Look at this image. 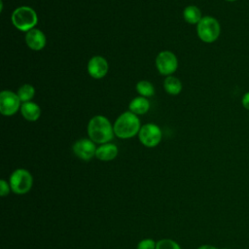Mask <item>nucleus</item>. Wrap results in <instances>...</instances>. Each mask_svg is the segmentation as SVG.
Masks as SVG:
<instances>
[{"label":"nucleus","mask_w":249,"mask_h":249,"mask_svg":"<svg viewBox=\"0 0 249 249\" xmlns=\"http://www.w3.org/2000/svg\"><path fill=\"white\" fill-rule=\"evenodd\" d=\"M156 242L151 238H145L137 244V249H156Z\"/></svg>","instance_id":"nucleus-20"},{"label":"nucleus","mask_w":249,"mask_h":249,"mask_svg":"<svg viewBox=\"0 0 249 249\" xmlns=\"http://www.w3.org/2000/svg\"><path fill=\"white\" fill-rule=\"evenodd\" d=\"M183 17L184 19L190 24H197L202 18L200 10L194 5H190L185 8L183 12Z\"/></svg>","instance_id":"nucleus-15"},{"label":"nucleus","mask_w":249,"mask_h":249,"mask_svg":"<svg viewBox=\"0 0 249 249\" xmlns=\"http://www.w3.org/2000/svg\"><path fill=\"white\" fill-rule=\"evenodd\" d=\"M118 155V148L113 143H105L96 149L95 157L103 161L114 160Z\"/></svg>","instance_id":"nucleus-12"},{"label":"nucleus","mask_w":249,"mask_h":249,"mask_svg":"<svg viewBox=\"0 0 249 249\" xmlns=\"http://www.w3.org/2000/svg\"><path fill=\"white\" fill-rule=\"evenodd\" d=\"M164 89L171 95H176L182 90V84L179 79L173 76H167L163 82Z\"/></svg>","instance_id":"nucleus-16"},{"label":"nucleus","mask_w":249,"mask_h":249,"mask_svg":"<svg viewBox=\"0 0 249 249\" xmlns=\"http://www.w3.org/2000/svg\"><path fill=\"white\" fill-rule=\"evenodd\" d=\"M11 190L17 195L27 194L33 185V177L31 173L24 168L16 169L10 177Z\"/></svg>","instance_id":"nucleus-5"},{"label":"nucleus","mask_w":249,"mask_h":249,"mask_svg":"<svg viewBox=\"0 0 249 249\" xmlns=\"http://www.w3.org/2000/svg\"><path fill=\"white\" fill-rule=\"evenodd\" d=\"M96 147L92 140L82 138L76 141L73 145V152L74 154L84 160H89L95 156Z\"/></svg>","instance_id":"nucleus-9"},{"label":"nucleus","mask_w":249,"mask_h":249,"mask_svg":"<svg viewBox=\"0 0 249 249\" xmlns=\"http://www.w3.org/2000/svg\"><path fill=\"white\" fill-rule=\"evenodd\" d=\"M241 104L246 110H249V91H247L246 93L243 94L242 99H241Z\"/></svg>","instance_id":"nucleus-22"},{"label":"nucleus","mask_w":249,"mask_h":249,"mask_svg":"<svg viewBox=\"0 0 249 249\" xmlns=\"http://www.w3.org/2000/svg\"><path fill=\"white\" fill-rule=\"evenodd\" d=\"M20 113L25 120L29 122H35L41 115V109L36 103L28 101L21 104Z\"/></svg>","instance_id":"nucleus-13"},{"label":"nucleus","mask_w":249,"mask_h":249,"mask_svg":"<svg viewBox=\"0 0 249 249\" xmlns=\"http://www.w3.org/2000/svg\"><path fill=\"white\" fill-rule=\"evenodd\" d=\"M156 66L161 75L170 76L178 67L176 55L169 51L160 52L156 58Z\"/></svg>","instance_id":"nucleus-8"},{"label":"nucleus","mask_w":249,"mask_h":249,"mask_svg":"<svg viewBox=\"0 0 249 249\" xmlns=\"http://www.w3.org/2000/svg\"><path fill=\"white\" fill-rule=\"evenodd\" d=\"M88 134L94 143H109L114 137V127L109 120L104 116H94L88 124Z\"/></svg>","instance_id":"nucleus-1"},{"label":"nucleus","mask_w":249,"mask_h":249,"mask_svg":"<svg viewBox=\"0 0 249 249\" xmlns=\"http://www.w3.org/2000/svg\"><path fill=\"white\" fill-rule=\"evenodd\" d=\"M197 249H218V248H216V247H214V246H212V245H201V246H199Z\"/></svg>","instance_id":"nucleus-23"},{"label":"nucleus","mask_w":249,"mask_h":249,"mask_svg":"<svg viewBox=\"0 0 249 249\" xmlns=\"http://www.w3.org/2000/svg\"><path fill=\"white\" fill-rule=\"evenodd\" d=\"M115 134L122 139H128L140 131V121L134 113L127 111L119 116L114 124Z\"/></svg>","instance_id":"nucleus-2"},{"label":"nucleus","mask_w":249,"mask_h":249,"mask_svg":"<svg viewBox=\"0 0 249 249\" xmlns=\"http://www.w3.org/2000/svg\"><path fill=\"white\" fill-rule=\"evenodd\" d=\"M10 184H8V182H6L4 179L0 180V195L1 196H6L9 195L10 193Z\"/></svg>","instance_id":"nucleus-21"},{"label":"nucleus","mask_w":249,"mask_h":249,"mask_svg":"<svg viewBox=\"0 0 249 249\" xmlns=\"http://www.w3.org/2000/svg\"><path fill=\"white\" fill-rule=\"evenodd\" d=\"M156 249H181L180 245L172 239H160L156 244Z\"/></svg>","instance_id":"nucleus-19"},{"label":"nucleus","mask_w":249,"mask_h":249,"mask_svg":"<svg viewBox=\"0 0 249 249\" xmlns=\"http://www.w3.org/2000/svg\"><path fill=\"white\" fill-rule=\"evenodd\" d=\"M196 32L199 39L204 43L215 42L221 32L219 21L210 16L202 17L200 21L197 23Z\"/></svg>","instance_id":"nucleus-4"},{"label":"nucleus","mask_w":249,"mask_h":249,"mask_svg":"<svg viewBox=\"0 0 249 249\" xmlns=\"http://www.w3.org/2000/svg\"><path fill=\"white\" fill-rule=\"evenodd\" d=\"M20 99L18 93L5 89L0 92V112L4 116H13L20 109Z\"/></svg>","instance_id":"nucleus-6"},{"label":"nucleus","mask_w":249,"mask_h":249,"mask_svg":"<svg viewBox=\"0 0 249 249\" xmlns=\"http://www.w3.org/2000/svg\"><path fill=\"white\" fill-rule=\"evenodd\" d=\"M14 26L24 32H28L38 22V17L36 12L28 6H20L17 8L11 17Z\"/></svg>","instance_id":"nucleus-3"},{"label":"nucleus","mask_w":249,"mask_h":249,"mask_svg":"<svg viewBox=\"0 0 249 249\" xmlns=\"http://www.w3.org/2000/svg\"><path fill=\"white\" fill-rule=\"evenodd\" d=\"M226 1H229V2H233V1H236V0H226Z\"/></svg>","instance_id":"nucleus-24"},{"label":"nucleus","mask_w":249,"mask_h":249,"mask_svg":"<svg viewBox=\"0 0 249 249\" xmlns=\"http://www.w3.org/2000/svg\"><path fill=\"white\" fill-rule=\"evenodd\" d=\"M129 111L135 115H144L150 108L149 100L144 96H137L129 103Z\"/></svg>","instance_id":"nucleus-14"},{"label":"nucleus","mask_w":249,"mask_h":249,"mask_svg":"<svg viewBox=\"0 0 249 249\" xmlns=\"http://www.w3.org/2000/svg\"><path fill=\"white\" fill-rule=\"evenodd\" d=\"M34 94H35V89H34L33 86H31L29 84H25V85L21 86L18 90V95L22 103L30 101L33 98Z\"/></svg>","instance_id":"nucleus-18"},{"label":"nucleus","mask_w":249,"mask_h":249,"mask_svg":"<svg viewBox=\"0 0 249 249\" xmlns=\"http://www.w3.org/2000/svg\"><path fill=\"white\" fill-rule=\"evenodd\" d=\"M161 136L162 134L160 128L155 124H144L143 126H141L138 133L140 142L148 148H153L159 145L161 140Z\"/></svg>","instance_id":"nucleus-7"},{"label":"nucleus","mask_w":249,"mask_h":249,"mask_svg":"<svg viewBox=\"0 0 249 249\" xmlns=\"http://www.w3.org/2000/svg\"><path fill=\"white\" fill-rule=\"evenodd\" d=\"M136 91L140 94V96L144 97H150L155 94V89L154 86L148 82V81H139L136 84Z\"/></svg>","instance_id":"nucleus-17"},{"label":"nucleus","mask_w":249,"mask_h":249,"mask_svg":"<svg viewBox=\"0 0 249 249\" xmlns=\"http://www.w3.org/2000/svg\"><path fill=\"white\" fill-rule=\"evenodd\" d=\"M109 69L107 60L100 55L92 56L88 63V72L94 79L103 78Z\"/></svg>","instance_id":"nucleus-10"},{"label":"nucleus","mask_w":249,"mask_h":249,"mask_svg":"<svg viewBox=\"0 0 249 249\" xmlns=\"http://www.w3.org/2000/svg\"><path fill=\"white\" fill-rule=\"evenodd\" d=\"M25 43L33 51H41L45 48L47 39L45 34L37 28H33L26 32L25 35Z\"/></svg>","instance_id":"nucleus-11"}]
</instances>
